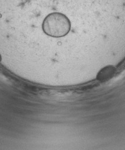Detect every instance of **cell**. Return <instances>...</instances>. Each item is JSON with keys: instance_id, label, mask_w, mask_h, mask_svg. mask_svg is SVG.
Segmentation results:
<instances>
[{"instance_id": "7a4b0ae2", "label": "cell", "mask_w": 125, "mask_h": 150, "mask_svg": "<svg viewBox=\"0 0 125 150\" xmlns=\"http://www.w3.org/2000/svg\"><path fill=\"white\" fill-rule=\"evenodd\" d=\"M113 71V67H106L102 69V70L99 73V78H101L102 80L105 79L107 77L109 76L111 73Z\"/></svg>"}, {"instance_id": "6da1fadb", "label": "cell", "mask_w": 125, "mask_h": 150, "mask_svg": "<svg viewBox=\"0 0 125 150\" xmlns=\"http://www.w3.org/2000/svg\"><path fill=\"white\" fill-rule=\"evenodd\" d=\"M70 28L69 18L64 14L57 12L48 14L42 23V29L45 33L54 38L66 36Z\"/></svg>"}]
</instances>
